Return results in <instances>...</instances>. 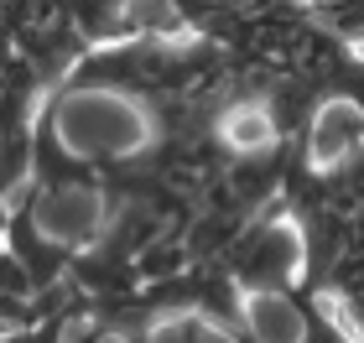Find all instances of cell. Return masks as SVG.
<instances>
[{
	"label": "cell",
	"mask_w": 364,
	"mask_h": 343,
	"mask_svg": "<svg viewBox=\"0 0 364 343\" xmlns=\"http://www.w3.org/2000/svg\"><path fill=\"white\" fill-rule=\"evenodd\" d=\"M219 266L240 281L245 297L255 291H287L307 276V239L287 203H271L240 229V239L219 255Z\"/></svg>",
	"instance_id": "6da1fadb"
},
{
	"label": "cell",
	"mask_w": 364,
	"mask_h": 343,
	"mask_svg": "<svg viewBox=\"0 0 364 343\" xmlns=\"http://www.w3.org/2000/svg\"><path fill=\"white\" fill-rule=\"evenodd\" d=\"M302 156L318 172H338L364 156V99L349 89H333L312 104L302 125Z\"/></svg>",
	"instance_id": "7a4b0ae2"
},
{
	"label": "cell",
	"mask_w": 364,
	"mask_h": 343,
	"mask_svg": "<svg viewBox=\"0 0 364 343\" xmlns=\"http://www.w3.org/2000/svg\"><path fill=\"white\" fill-rule=\"evenodd\" d=\"M6 244L26 260V271H31V281H37V291L68 286V271H73L78 244H68V239H58V234H47V229H42L31 187H21V192H16V203H11V229H6Z\"/></svg>",
	"instance_id": "3957f363"
},
{
	"label": "cell",
	"mask_w": 364,
	"mask_h": 343,
	"mask_svg": "<svg viewBox=\"0 0 364 343\" xmlns=\"http://www.w3.org/2000/svg\"><path fill=\"white\" fill-rule=\"evenodd\" d=\"M213 136H219V146L229 151V161H235V156L276 151V146L291 141L266 94H235L224 109H213Z\"/></svg>",
	"instance_id": "277c9868"
},
{
	"label": "cell",
	"mask_w": 364,
	"mask_h": 343,
	"mask_svg": "<svg viewBox=\"0 0 364 343\" xmlns=\"http://www.w3.org/2000/svg\"><path fill=\"white\" fill-rule=\"evenodd\" d=\"M302 338L296 343H354V333H349V322L338 317V307L323 297V291H307L302 286Z\"/></svg>",
	"instance_id": "5b68a950"
},
{
	"label": "cell",
	"mask_w": 364,
	"mask_h": 343,
	"mask_svg": "<svg viewBox=\"0 0 364 343\" xmlns=\"http://www.w3.org/2000/svg\"><path fill=\"white\" fill-rule=\"evenodd\" d=\"M333 307H338V317L349 322V333L364 338V291H349V297H338Z\"/></svg>",
	"instance_id": "8992f818"
},
{
	"label": "cell",
	"mask_w": 364,
	"mask_h": 343,
	"mask_svg": "<svg viewBox=\"0 0 364 343\" xmlns=\"http://www.w3.org/2000/svg\"><path fill=\"white\" fill-rule=\"evenodd\" d=\"M11 203H16V198L0 187V239H6V229H11Z\"/></svg>",
	"instance_id": "52a82bcc"
},
{
	"label": "cell",
	"mask_w": 364,
	"mask_h": 343,
	"mask_svg": "<svg viewBox=\"0 0 364 343\" xmlns=\"http://www.w3.org/2000/svg\"><path fill=\"white\" fill-rule=\"evenodd\" d=\"M125 343H151V333H130Z\"/></svg>",
	"instance_id": "ba28073f"
},
{
	"label": "cell",
	"mask_w": 364,
	"mask_h": 343,
	"mask_svg": "<svg viewBox=\"0 0 364 343\" xmlns=\"http://www.w3.org/2000/svg\"><path fill=\"white\" fill-rule=\"evenodd\" d=\"M354 343H364V338H354Z\"/></svg>",
	"instance_id": "9c48e42d"
}]
</instances>
